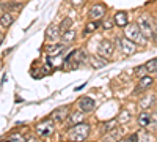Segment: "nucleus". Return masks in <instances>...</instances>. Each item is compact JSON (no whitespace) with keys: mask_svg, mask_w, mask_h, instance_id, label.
<instances>
[{"mask_svg":"<svg viewBox=\"0 0 157 142\" xmlns=\"http://www.w3.org/2000/svg\"><path fill=\"white\" fill-rule=\"evenodd\" d=\"M90 133H91V126L88 123L82 122V123H77V125L71 126V130L68 131V139L75 140V142H82V140H86L90 137Z\"/></svg>","mask_w":157,"mask_h":142,"instance_id":"1","label":"nucleus"},{"mask_svg":"<svg viewBox=\"0 0 157 142\" xmlns=\"http://www.w3.org/2000/svg\"><path fill=\"white\" fill-rule=\"evenodd\" d=\"M123 30H124V36L129 38L130 41H134L137 46H145L146 44V38L143 36V33H141V30L137 24H127Z\"/></svg>","mask_w":157,"mask_h":142,"instance_id":"2","label":"nucleus"},{"mask_svg":"<svg viewBox=\"0 0 157 142\" xmlns=\"http://www.w3.org/2000/svg\"><path fill=\"white\" fill-rule=\"evenodd\" d=\"M151 18L148 13H143V14L138 16L137 19V25L140 27L143 36L146 38V40H154V32H152V25H151Z\"/></svg>","mask_w":157,"mask_h":142,"instance_id":"3","label":"nucleus"},{"mask_svg":"<svg viewBox=\"0 0 157 142\" xmlns=\"http://www.w3.org/2000/svg\"><path fill=\"white\" fill-rule=\"evenodd\" d=\"M115 46L121 51L124 55H134L137 52V44L134 41H130L126 36H116L115 38Z\"/></svg>","mask_w":157,"mask_h":142,"instance_id":"4","label":"nucleus"},{"mask_svg":"<svg viewBox=\"0 0 157 142\" xmlns=\"http://www.w3.org/2000/svg\"><path fill=\"white\" fill-rule=\"evenodd\" d=\"M35 131L39 137H49L50 134H54L55 131V122L52 119H46L43 122H39L36 126H35Z\"/></svg>","mask_w":157,"mask_h":142,"instance_id":"5","label":"nucleus"},{"mask_svg":"<svg viewBox=\"0 0 157 142\" xmlns=\"http://www.w3.org/2000/svg\"><path fill=\"white\" fill-rule=\"evenodd\" d=\"M115 52V43L112 40H102L98 46V57H102L104 60H110Z\"/></svg>","mask_w":157,"mask_h":142,"instance_id":"6","label":"nucleus"},{"mask_svg":"<svg viewBox=\"0 0 157 142\" xmlns=\"http://www.w3.org/2000/svg\"><path fill=\"white\" fill-rule=\"evenodd\" d=\"M107 14V6L104 5V3H94V5H91L90 11H88V16L90 19H93V21H101L104 19Z\"/></svg>","mask_w":157,"mask_h":142,"instance_id":"7","label":"nucleus"},{"mask_svg":"<svg viewBox=\"0 0 157 142\" xmlns=\"http://www.w3.org/2000/svg\"><path fill=\"white\" fill-rule=\"evenodd\" d=\"M69 114H71V108L69 106H60V108H57L54 112L50 114V119L54 120L55 123H61L64 120H68Z\"/></svg>","mask_w":157,"mask_h":142,"instance_id":"8","label":"nucleus"},{"mask_svg":"<svg viewBox=\"0 0 157 142\" xmlns=\"http://www.w3.org/2000/svg\"><path fill=\"white\" fill-rule=\"evenodd\" d=\"M46 40L49 43H58L61 40V30H60V25L58 24H52L46 29Z\"/></svg>","mask_w":157,"mask_h":142,"instance_id":"9","label":"nucleus"},{"mask_svg":"<svg viewBox=\"0 0 157 142\" xmlns=\"http://www.w3.org/2000/svg\"><path fill=\"white\" fill-rule=\"evenodd\" d=\"M77 108L80 109V111H83L85 114H88V112H93L94 111L96 103H94V99L91 98V96H82L80 99L77 101Z\"/></svg>","mask_w":157,"mask_h":142,"instance_id":"10","label":"nucleus"},{"mask_svg":"<svg viewBox=\"0 0 157 142\" xmlns=\"http://www.w3.org/2000/svg\"><path fill=\"white\" fill-rule=\"evenodd\" d=\"M16 21V16L13 11H3L2 14H0V27L2 29H8L11 27L13 24H14Z\"/></svg>","mask_w":157,"mask_h":142,"instance_id":"11","label":"nucleus"},{"mask_svg":"<svg viewBox=\"0 0 157 142\" xmlns=\"http://www.w3.org/2000/svg\"><path fill=\"white\" fill-rule=\"evenodd\" d=\"M138 84H137V87H135V93H141V92H145V90H148L152 84H154V79L152 77H149V76H141V77H138Z\"/></svg>","mask_w":157,"mask_h":142,"instance_id":"12","label":"nucleus"},{"mask_svg":"<svg viewBox=\"0 0 157 142\" xmlns=\"http://www.w3.org/2000/svg\"><path fill=\"white\" fill-rule=\"evenodd\" d=\"M113 22L116 27H120V29H124L126 25L129 24V14L126 11H116L115 14H113Z\"/></svg>","mask_w":157,"mask_h":142,"instance_id":"13","label":"nucleus"},{"mask_svg":"<svg viewBox=\"0 0 157 142\" xmlns=\"http://www.w3.org/2000/svg\"><path fill=\"white\" fill-rule=\"evenodd\" d=\"M137 123L140 128H143V130H146L148 126L152 125V114H149L148 111H141L138 119H137Z\"/></svg>","mask_w":157,"mask_h":142,"instance_id":"14","label":"nucleus"},{"mask_svg":"<svg viewBox=\"0 0 157 142\" xmlns=\"http://www.w3.org/2000/svg\"><path fill=\"white\" fill-rule=\"evenodd\" d=\"M155 101H157V96H155L154 93H148V95H145V96L140 99L138 106H140L141 111H148V109H151V108L154 106Z\"/></svg>","mask_w":157,"mask_h":142,"instance_id":"15","label":"nucleus"},{"mask_svg":"<svg viewBox=\"0 0 157 142\" xmlns=\"http://www.w3.org/2000/svg\"><path fill=\"white\" fill-rule=\"evenodd\" d=\"M64 47H66V44H64V43H52V44H47L44 47V51H46V54L49 57H52V55H60L63 52Z\"/></svg>","mask_w":157,"mask_h":142,"instance_id":"16","label":"nucleus"},{"mask_svg":"<svg viewBox=\"0 0 157 142\" xmlns=\"http://www.w3.org/2000/svg\"><path fill=\"white\" fill-rule=\"evenodd\" d=\"M68 60L74 62L75 65H80V63H83V62L86 60V52H85L83 49H75L74 52L71 54V57H69ZM68 60H66V62H68Z\"/></svg>","mask_w":157,"mask_h":142,"instance_id":"17","label":"nucleus"},{"mask_svg":"<svg viewBox=\"0 0 157 142\" xmlns=\"http://www.w3.org/2000/svg\"><path fill=\"white\" fill-rule=\"evenodd\" d=\"M85 117H86L85 112L78 109V111H75V112H71V114H69V117H68V123H69L71 126H72V125H77V123H82V122L85 120Z\"/></svg>","mask_w":157,"mask_h":142,"instance_id":"18","label":"nucleus"},{"mask_svg":"<svg viewBox=\"0 0 157 142\" xmlns=\"http://www.w3.org/2000/svg\"><path fill=\"white\" fill-rule=\"evenodd\" d=\"M118 128V120L116 119H112V120H107V122H102L101 123V133L105 134L109 131H113Z\"/></svg>","mask_w":157,"mask_h":142,"instance_id":"19","label":"nucleus"},{"mask_svg":"<svg viewBox=\"0 0 157 142\" xmlns=\"http://www.w3.org/2000/svg\"><path fill=\"white\" fill-rule=\"evenodd\" d=\"M74 40H75V30H74V29H69V30H66V32L61 33V43L69 44V43H72Z\"/></svg>","mask_w":157,"mask_h":142,"instance_id":"20","label":"nucleus"},{"mask_svg":"<svg viewBox=\"0 0 157 142\" xmlns=\"http://www.w3.org/2000/svg\"><path fill=\"white\" fill-rule=\"evenodd\" d=\"M116 120H118V123H120V125H127L130 120H132V115H130L129 111L124 109V111L120 112V115H118V119H116Z\"/></svg>","mask_w":157,"mask_h":142,"instance_id":"21","label":"nucleus"},{"mask_svg":"<svg viewBox=\"0 0 157 142\" xmlns=\"http://www.w3.org/2000/svg\"><path fill=\"white\" fill-rule=\"evenodd\" d=\"M58 25H60V30H61V33H63V32H66V30L72 29V19H71L69 16H66V18L61 19V22H60Z\"/></svg>","mask_w":157,"mask_h":142,"instance_id":"22","label":"nucleus"},{"mask_svg":"<svg viewBox=\"0 0 157 142\" xmlns=\"http://www.w3.org/2000/svg\"><path fill=\"white\" fill-rule=\"evenodd\" d=\"M120 130H113V131H109V133H105V134H102V140H118L120 139Z\"/></svg>","mask_w":157,"mask_h":142,"instance_id":"23","label":"nucleus"},{"mask_svg":"<svg viewBox=\"0 0 157 142\" xmlns=\"http://www.w3.org/2000/svg\"><path fill=\"white\" fill-rule=\"evenodd\" d=\"M99 27V21H93V19H90V22L85 25V33H93L96 32Z\"/></svg>","mask_w":157,"mask_h":142,"instance_id":"24","label":"nucleus"},{"mask_svg":"<svg viewBox=\"0 0 157 142\" xmlns=\"http://www.w3.org/2000/svg\"><path fill=\"white\" fill-rule=\"evenodd\" d=\"M145 67H146V71H148V73H152V74L157 73V57L148 60V62L145 63Z\"/></svg>","mask_w":157,"mask_h":142,"instance_id":"25","label":"nucleus"},{"mask_svg":"<svg viewBox=\"0 0 157 142\" xmlns=\"http://www.w3.org/2000/svg\"><path fill=\"white\" fill-rule=\"evenodd\" d=\"M90 62H91V67H94V68H102L104 65H105V60H104L102 57H101V60H98L96 57H91Z\"/></svg>","mask_w":157,"mask_h":142,"instance_id":"26","label":"nucleus"},{"mask_svg":"<svg viewBox=\"0 0 157 142\" xmlns=\"http://www.w3.org/2000/svg\"><path fill=\"white\" fill-rule=\"evenodd\" d=\"M138 140H154V136L146 133V131H138Z\"/></svg>","mask_w":157,"mask_h":142,"instance_id":"27","label":"nucleus"},{"mask_svg":"<svg viewBox=\"0 0 157 142\" xmlns=\"http://www.w3.org/2000/svg\"><path fill=\"white\" fill-rule=\"evenodd\" d=\"M8 140H11V142H24L25 140V136H22L19 133H14V134L8 136Z\"/></svg>","mask_w":157,"mask_h":142,"instance_id":"28","label":"nucleus"},{"mask_svg":"<svg viewBox=\"0 0 157 142\" xmlns=\"http://www.w3.org/2000/svg\"><path fill=\"white\" fill-rule=\"evenodd\" d=\"M148 71H146V67L145 65H140V67H137L135 70H134V74L137 76V77H141V76H145Z\"/></svg>","mask_w":157,"mask_h":142,"instance_id":"29","label":"nucleus"},{"mask_svg":"<svg viewBox=\"0 0 157 142\" xmlns=\"http://www.w3.org/2000/svg\"><path fill=\"white\" fill-rule=\"evenodd\" d=\"M85 2L86 0H69V5L74 6V8H80V6L85 5Z\"/></svg>","mask_w":157,"mask_h":142,"instance_id":"30","label":"nucleus"},{"mask_svg":"<svg viewBox=\"0 0 157 142\" xmlns=\"http://www.w3.org/2000/svg\"><path fill=\"white\" fill-rule=\"evenodd\" d=\"M151 25H152V32H154V40L157 41V18H151Z\"/></svg>","mask_w":157,"mask_h":142,"instance_id":"31","label":"nucleus"},{"mask_svg":"<svg viewBox=\"0 0 157 142\" xmlns=\"http://www.w3.org/2000/svg\"><path fill=\"white\" fill-rule=\"evenodd\" d=\"M112 25H115V22H113V19H112V21L109 19V21H105V22L102 24V29H104V30H110V29H113Z\"/></svg>","mask_w":157,"mask_h":142,"instance_id":"32","label":"nucleus"},{"mask_svg":"<svg viewBox=\"0 0 157 142\" xmlns=\"http://www.w3.org/2000/svg\"><path fill=\"white\" fill-rule=\"evenodd\" d=\"M124 140H138V134H137V133H134V134H130V136L124 137Z\"/></svg>","mask_w":157,"mask_h":142,"instance_id":"33","label":"nucleus"},{"mask_svg":"<svg viewBox=\"0 0 157 142\" xmlns=\"http://www.w3.org/2000/svg\"><path fill=\"white\" fill-rule=\"evenodd\" d=\"M3 43V36H0V44H2Z\"/></svg>","mask_w":157,"mask_h":142,"instance_id":"34","label":"nucleus"},{"mask_svg":"<svg viewBox=\"0 0 157 142\" xmlns=\"http://www.w3.org/2000/svg\"><path fill=\"white\" fill-rule=\"evenodd\" d=\"M0 36H3V32L2 30H0Z\"/></svg>","mask_w":157,"mask_h":142,"instance_id":"35","label":"nucleus"}]
</instances>
